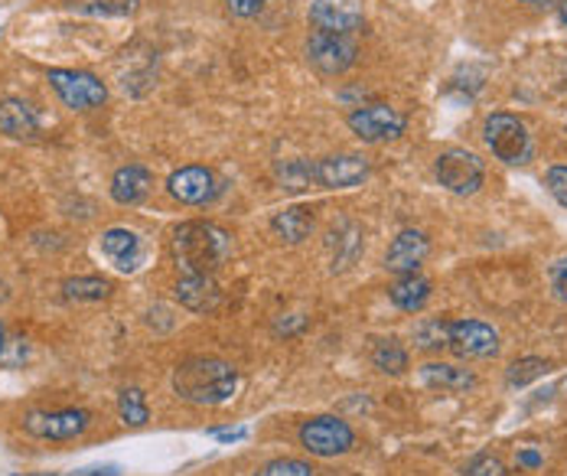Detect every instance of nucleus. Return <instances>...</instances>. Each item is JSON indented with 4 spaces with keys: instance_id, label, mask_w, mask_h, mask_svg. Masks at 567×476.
Returning <instances> with one entry per match:
<instances>
[{
    "instance_id": "nucleus-16",
    "label": "nucleus",
    "mask_w": 567,
    "mask_h": 476,
    "mask_svg": "<svg viewBox=\"0 0 567 476\" xmlns=\"http://www.w3.org/2000/svg\"><path fill=\"white\" fill-rule=\"evenodd\" d=\"M219 297H222V291H219V284H216L212 274H183L180 284H177V300L186 310H193V313L216 310Z\"/></svg>"
},
{
    "instance_id": "nucleus-10",
    "label": "nucleus",
    "mask_w": 567,
    "mask_h": 476,
    "mask_svg": "<svg viewBox=\"0 0 567 476\" xmlns=\"http://www.w3.org/2000/svg\"><path fill=\"white\" fill-rule=\"evenodd\" d=\"M369 177V160L359 154H333L313 160V186L323 190H349Z\"/></svg>"
},
{
    "instance_id": "nucleus-8",
    "label": "nucleus",
    "mask_w": 567,
    "mask_h": 476,
    "mask_svg": "<svg viewBox=\"0 0 567 476\" xmlns=\"http://www.w3.org/2000/svg\"><path fill=\"white\" fill-rule=\"evenodd\" d=\"M300 443L313 453V456H336V453H346L352 450L356 443V434L346 421L339 417H313L300 427Z\"/></svg>"
},
{
    "instance_id": "nucleus-19",
    "label": "nucleus",
    "mask_w": 567,
    "mask_h": 476,
    "mask_svg": "<svg viewBox=\"0 0 567 476\" xmlns=\"http://www.w3.org/2000/svg\"><path fill=\"white\" fill-rule=\"evenodd\" d=\"M388 297H391V304H395L398 310L414 313V310H421V307L430 300V281L421 278L417 271H414V274H401V278L391 284Z\"/></svg>"
},
{
    "instance_id": "nucleus-1",
    "label": "nucleus",
    "mask_w": 567,
    "mask_h": 476,
    "mask_svg": "<svg viewBox=\"0 0 567 476\" xmlns=\"http://www.w3.org/2000/svg\"><path fill=\"white\" fill-rule=\"evenodd\" d=\"M239 388V372L232 362L216 356H193L177 365L173 372V391L190 404H225Z\"/></svg>"
},
{
    "instance_id": "nucleus-5",
    "label": "nucleus",
    "mask_w": 567,
    "mask_h": 476,
    "mask_svg": "<svg viewBox=\"0 0 567 476\" xmlns=\"http://www.w3.org/2000/svg\"><path fill=\"white\" fill-rule=\"evenodd\" d=\"M50 86L56 89V95L76 108V112H92L99 105H105L108 89L99 76L92 73H76V69H50Z\"/></svg>"
},
{
    "instance_id": "nucleus-24",
    "label": "nucleus",
    "mask_w": 567,
    "mask_h": 476,
    "mask_svg": "<svg viewBox=\"0 0 567 476\" xmlns=\"http://www.w3.org/2000/svg\"><path fill=\"white\" fill-rule=\"evenodd\" d=\"M63 294L69 300H105L112 294V281H105V278H69L63 284Z\"/></svg>"
},
{
    "instance_id": "nucleus-15",
    "label": "nucleus",
    "mask_w": 567,
    "mask_h": 476,
    "mask_svg": "<svg viewBox=\"0 0 567 476\" xmlns=\"http://www.w3.org/2000/svg\"><path fill=\"white\" fill-rule=\"evenodd\" d=\"M102 252L125 274H134L141 268V261H144V242L131 229H108L102 235Z\"/></svg>"
},
{
    "instance_id": "nucleus-4",
    "label": "nucleus",
    "mask_w": 567,
    "mask_h": 476,
    "mask_svg": "<svg viewBox=\"0 0 567 476\" xmlns=\"http://www.w3.org/2000/svg\"><path fill=\"white\" fill-rule=\"evenodd\" d=\"M434 173H437L440 186L450 190V193H456V196H473L482 186V180H486L482 160L473 151H466V147L443 151L437 157V164H434Z\"/></svg>"
},
{
    "instance_id": "nucleus-23",
    "label": "nucleus",
    "mask_w": 567,
    "mask_h": 476,
    "mask_svg": "<svg viewBox=\"0 0 567 476\" xmlns=\"http://www.w3.org/2000/svg\"><path fill=\"white\" fill-rule=\"evenodd\" d=\"M69 8L92 17H128L138 11V0H69Z\"/></svg>"
},
{
    "instance_id": "nucleus-25",
    "label": "nucleus",
    "mask_w": 567,
    "mask_h": 476,
    "mask_svg": "<svg viewBox=\"0 0 567 476\" xmlns=\"http://www.w3.org/2000/svg\"><path fill=\"white\" fill-rule=\"evenodd\" d=\"M372 362H375L378 372L398 375V372L408 369V352L398 346V339H382V343L375 346V352H372Z\"/></svg>"
},
{
    "instance_id": "nucleus-14",
    "label": "nucleus",
    "mask_w": 567,
    "mask_h": 476,
    "mask_svg": "<svg viewBox=\"0 0 567 476\" xmlns=\"http://www.w3.org/2000/svg\"><path fill=\"white\" fill-rule=\"evenodd\" d=\"M427 252H430L427 235L417 232V229H404V232H398L395 242L388 245V252H385V268H388L391 274H414V271L424 265Z\"/></svg>"
},
{
    "instance_id": "nucleus-37",
    "label": "nucleus",
    "mask_w": 567,
    "mask_h": 476,
    "mask_svg": "<svg viewBox=\"0 0 567 476\" xmlns=\"http://www.w3.org/2000/svg\"><path fill=\"white\" fill-rule=\"evenodd\" d=\"M8 297H11V291H8V284H4V281H0V304H4Z\"/></svg>"
},
{
    "instance_id": "nucleus-26",
    "label": "nucleus",
    "mask_w": 567,
    "mask_h": 476,
    "mask_svg": "<svg viewBox=\"0 0 567 476\" xmlns=\"http://www.w3.org/2000/svg\"><path fill=\"white\" fill-rule=\"evenodd\" d=\"M118 411H121V421H125V424H134V427L147 424V417H151L141 388H125L121 398H118Z\"/></svg>"
},
{
    "instance_id": "nucleus-32",
    "label": "nucleus",
    "mask_w": 567,
    "mask_h": 476,
    "mask_svg": "<svg viewBox=\"0 0 567 476\" xmlns=\"http://www.w3.org/2000/svg\"><path fill=\"white\" fill-rule=\"evenodd\" d=\"M547 284H551L554 297L567 304V255H564V258H557V261L547 268Z\"/></svg>"
},
{
    "instance_id": "nucleus-39",
    "label": "nucleus",
    "mask_w": 567,
    "mask_h": 476,
    "mask_svg": "<svg viewBox=\"0 0 567 476\" xmlns=\"http://www.w3.org/2000/svg\"><path fill=\"white\" fill-rule=\"evenodd\" d=\"M560 21H564V24H567V4H564V8H560Z\"/></svg>"
},
{
    "instance_id": "nucleus-9",
    "label": "nucleus",
    "mask_w": 567,
    "mask_h": 476,
    "mask_svg": "<svg viewBox=\"0 0 567 476\" xmlns=\"http://www.w3.org/2000/svg\"><path fill=\"white\" fill-rule=\"evenodd\" d=\"M92 424V414L86 408H66V411H30L24 417V427L34 437L43 440H73Z\"/></svg>"
},
{
    "instance_id": "nucleus-18",
    "label": "nucleus",
    "mask_w": 567,
    "mask_h": 476,
    "mask_svg": "<svg viewBox=\"0 0 567 476\" xmlns=\"http://www.w3.org/2000/svg\"><path fill=\"white\" fill-rule=\"evenodd\" d=\"M0 131L11 138H21V141H34L40 134V118L27 102L4 99L0 102Z\"/></svg>"
},
{
    "instance_id": "nucleus-34",
    "label": "nucleus",
    "mask_w": 567,
    "mask_h": 476,
    "mask_svg": "<svg viewBox=\"0 0 567 476\" xmlns=\"http://www.w3.org/2000/svg\"><path fill=\"white\" fill-rule=\"evenodd\" d=\"M245 434H248L245 427H235V430H212V437H216V440H225V443H229V440H242Z\"/></svg>"
},
{
    "instance_id": "nucleus-11",
    "label": "nucleus",
    "mask_w": 567,
    "mask_h": 476,
    "mask_svg": "<svg viewBox=\"0 0 567 476\" xmlns=\"http://www.w3.org/2000/svg\"><path fill=\"white\" fill-rule=\"evenodd\" d=\"M447 346L460 359H489V356L499 352V333L489 323H479V320H456V323H450Z\"/></svg>"
},
{
    "instance_id": "nucleus-21",
    "label": "nucleus",
    "mask_w": 567,
    "mask_h": 476,
    "mask_svg": "<svg viewBox=\"0 0 567 476\" xmlns=\"http://www.w3.org/2000/svg\"><path fill=\"white\" fill-rule=\"evenodd\" d=\"M271 229H274L278 239L297 245V242H304V239L313 232V216H310L307 209H300V206H291V209H281V213L271 219Z\"/></svg>"
},
{
    "instance_id": "nucleus-35",
    "label": "nucleus",
    "mask_w": 567,
    "mask_h": 476,
    "mask_svg": "<svg viewBox=\"0 0 567 476\" xmlns=\"http://www.w3.org/2000/svg\"><path fill=\"white\" fill-rule=\"evenodd\" d=\"M73 476H118V466H95V469H79Z\"/></svg>"
},
{
    "instance_id": "nucleus-17",
    "label": "nucleus",
    "mask_w": 567,
    "mask_h": 476,
    "mask_svg": "<svg viewBox=\"0 0 567 476\" xmlns=\"http://www.w3.org/2000/svg\"><path fill=\"white\" fill-rule=\"evenodd\" d=\"M151 186H154V177L141 164H128L112 177V196L118 206H138L141 200H147Z\"/></svg>"
},
{
    "instance_id": "nucleus-33",
    "label": "nucleus",
    "mask_w": 567,
    "mask_h": 476,
    "mask_svg": "<svg viewBox=\"0 0 567 476\" xmlns=\"http://www.w3.org/2000/svg\"><path fill=\"white\" fill-rule=\"evenodd\" d=\"M225 4H229V14L232 17H255L265 4H268V0H225Z\"/></svg>"
},
{
    "instance_id": "nucleus-2",
    "label": "nucleus",
    "mask_w": 567,
    "mask_h": 476,
    "mask_svg": "<svg viewBox=\"0 0 567 476\" xmlns=\"http://www.w3.org/2000/svg\"><path fill=\"white\" fill-rule=\"evenodd\" d=\"M232 252V235L212 222H183L173 232V258L183 274H212Z\"/></svg>"
},
{
    "instance_id": "nucleus-3",
    "label": "nucleus",
    "mask_w": 567,
    "mask_h": 476,
    "mask_svg": "<svg viewBox=\"0 0 567 476\" xmlns=\"http://www.w3.org/2000/svg\"><path fill=\"white\" fill-rule=\"evenodd\" d=\"M482 141L492 151V157L502 160V164H508V167H518V164H528L531 160V134L508 112H492L482 121Z\"/></svg>"
},
{
    "instance_id": "nucleus-12",
    "label": "nucleus",
    "mask_w": 567,
    "mask_h": 476,
    "mask_svg": "<svg viewBox=\"0 0 567 476\" xmlns=\"http://www.w3.org/2000/svg\"><path fill=\"white\" fill-rule=\"evenodd\" d=\"M167 190L177 203L203 206V203H212L219 196V180L206 167H180L177 173H170Z\"/></svg>"
},
{
    "instance_id": "nucleus-36",
    "label": "nucleus",
    "mask_w": 567,
    "mask_h": 476,
    "mask_svg": "<svg viewBox=\"0 0 567 476\" xmlns=\"http://www.w3.org/2000/svg\"><path fill=\"white\" fill-rule=\"evenodd\" d=\"M518 463H521V466H538L541 456H538L534 450H525V453H518Z\"/></svg>"
},
{
    "instance_id": "nucleus-28",
    "label": "nucleus",
    "mask_w": 567,
    "mask_h": 476,
    "mask_svg": "<svg viewBox=\"0 0 567 476\" xmlns=\"http://www.w3.org/2000/svg\"><path fill=\"white\" fill-rule=\"evenodd\" d=\"M544 372H547V362H544V359H534V356L518 359V362L508 365V385H512V388H525L528 382L541 378Z\"/></svg>"
},
{
    "instance_id": "nucleus-31",
    "label": "nucleus",
    "mask_w": 567,
    "mask_h": 476,
    "mask_svg": "<svg viewBox=\"0 0 567 476\" xmlns=\"http://www.w3.org/2000/svg\"><path fill=\"white\" fill-rule=\"evenodd\" d=\"M544 186H547V193H551V196L567 209V167H564V164H557V167L547 170Z\"/></svg>"
},
{
    "instance_id": "nucleus-38",
    "label": "nucleus",
    "mask_w": 567,
    "mask_h": 476,
    "mask_svg": "<svg viewBox=\"0 0 567 476\" xmlns=\"http://www.w3.org/2000/svg\"><path fill=\"white\" fill-rule=\"evenodd\" d=\"M0 352H4V326H0Z\"/></svg>"
},
{
    "instance_id": "nucleus-27",
    "label": "nucleus",
    "mask_w": 567,
    "mask_h": 476,
    "mask_svg": "<svg viewBox=\"0 0 567 476\" xmlns=\"http://www.w3.org/2000/svg\"><path fill=\"white\" fill-rule=\"evenodd\" d=\"M450 339V323L447 320H421L414 326V343L421 349H443Z\"/></svg>"
},
{
    "instance_id": "nucleus-20",
    "label": "nucleus",
    "mask_w": 567,
    "mask_h": 476,
    "mask_svg": "<svg viewBox=\"0 0 567 476\" xmlns=\"http://www.w3.org/2000/svg\"><path fill=\"white\" fill-rule=\"evenodd\" d=\"M421 378L424 385L430 388H447V391H466L476 385V375L460 369V365H450V362H427L421 369Z\"/></svg>"
},
{
    "instance_id": "nucleus-40",
    "label": "nucleus",
    "mask_w": 567,
    "mask_h": 476,
    "mask_svg": "<svg viewBox=\"0 0 567 476\" xmlns=\"http://www.w3.org/2000/svg\"><path fill=\"white\" fill-rule=\"evenodd\" d=\"M43 476H50V473H43Z\"/></svg>"
},
{
    "instance_id": "nucleus-6",
    "label": "nucleus",
    "mask_w": 567,
    "mask_h": 476,
    "mask_svg": "<svg viewBox=\"0 0 567 476\" xmlns=\"http://www.w3.org/2000/svg\"><path fill=\"white\" fill-rule=\"evenodd\" d=\"M356 40L349 34H326L313 30L307 40V60L323 73V76H339L356 63Z\"/></svg>"
},
{
    "instance_id": "nucleus-22",
    "label": "nucleus",
    "mask_w": 567,
    "mask_h": 476,
    "mask_svg": "<svg viewBox=\"0 0 567 476\" xmlns=\"http://www.w3.org/2000/svg\"><path fill=\"white\" fill-rule=\"evenodd\" d=\"M274 173H278L281 190H287V193H304L313 186V164H307V160H287Z\"/></svg>"
},
{
    "instance_id": "nucleus-30",
    "label": "nucleus",
    "mask_w": 567,
    "mask_h": 476,
    "mask_svg": "<svg viewBox=\"0 0 567 476\" xmlns=\"http://www.w3.org/2000/svg\"><path fill=\"white\" fill-rule=\"evenodd\" d=\"M463 476H505V466L492 453H479L463 466Z\"/></svg>"
},
{
    "instance_id": "nucleus-7",
    "label": "nucleus",
    "mask_w": 567,
    "mask_h": 476,
    "mask_svg": "<svg viewBox=\"0 0 567 476\" xmlns=\"http://www.w3.org/2000/svg\"><path fill=\"white\" fill-rule=\"evenodd\" d=\"M404 115L391 105H359L349 115V128L359 141L365 144H382V141H395L404 134Z\"/></svg>"
},
{
    "instance_id": "nucleus-13",
    "label": "nucleus",
    "mask_w": 567,
    "mask_h": 476,
    "mask_svg": "<svg viewBox=\"0 0 567 476\" xmlns=\"http://www.w3.org/2000/svg\"><path fill=\"white\" fill-rule=\"evenodd\" d=\"M310 21L326 34H352L362 27V0H310Z\"/></svg>"
},
{
    "instance_id": "nucleus-29",
    "label": "nucleus",
    "mask_w": 567,
    "mask_h": 476,
    "mask_svg": "<svg viewBox=\"0 0 567 476\" xmlns=\"http://www.w3.org/2000/svg\"><path fill=\"white\" fill-rule=\"evenodd\" d=\"M258 476H313V469H310V463H307V460L281 456V460L265 463Z\"/></svg>"
}]
</instances>
